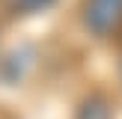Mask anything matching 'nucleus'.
I'll list each match as a JSON object with an SVG mask.
<instances>
[{
    "label": "nucleus",
    "instance_id": "obj_1",
    "mask_svg": "<svg viewBox=\"0 0 122 119\" xmlns=\"http://www.w3.org/2000/svg\"><path fill=\"white\" fill-rule=\"evenodd\" d=\"M81 24L89 36L107 39L122 30V0H83Z\"/></svg>",
    "mask_w": 122,
    "mask_h": 119
},
{
    "label": "nucleus",
    "instance_id": "obj_2",
    "mask_svg": "<svg viewBox=\"0 0 122 119\" xmlns=\"http://www.w3.org/2000/svg\"><path fill=\"white\" fill-rule=\"evenodd\" d=\"M75 119H113V104L104 92H89L81 98Z\"/></svg>",
    "mask_w": 122,
    "mask_h": 119
},
{
    "label": "nucleus",
    "instance_id": "obj_3",
    "mask_svg": "<svg viewBox=\"0 0 122 119\" xmlns=\"http://www.w3.org/2000/svg\"><path fill=\"white\" fill-rule=\"evenodd\" d=\"M57 0H9V9L15 15H39V12L51 9Z\"/></svg>",
    "mask_w": 122,
    "mask_h": 119
},
{
    "label": "nucleus",
    "instance_id": "obj_4",
    "mask_svg": "<svg viewBox=\"0 0 122 119\" xmlns=\"http://www.w3.org/2000/svg\"><path fill=\"white\" fill-rule=\"evenodd\" d=\"M119 77H122V60H119Z\"/></svg>",
    "mask_w": 122,
    "mask_h": 119
}]
</instances>
